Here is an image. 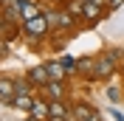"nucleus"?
Here are the masks:
<instances>
[{
	"mask_svg": "<svg viewBox=\"0 0 124 121\" xmlns=\"http://www.w3.org/2000/svg\"><path fill=\"white\" fill-rule=\"evenodd\" d=\"M116 62H118V51H107L96 59V76L99 79H110L113 70H116Z\"/></svg>",
	"mask_w": 124,
	"mask_h": 121,
	"instance_id": "nucleus-1",
	"label": "nucleus"
},
{
	"mask_svg": "<svg viewBox=\"0 0 124 121\" xmlns=\"http://www.w3.org/2000/svg\"><path fill=\"white\" fill-rule=\"evenodd\" d=\"M45 31H48V17H31V20H25V34L31 39H39Z\"/></svg>",
	"mask_w": 124,
	"mask_h": 121,
	"instance_id": "nucleus-2",
	"label": "nucleus"
},
{
	"mask_svg": "<svg viewBox=\"0 0 124 121\" xmlns=\"http://www.w3.org/2000/svg\"><path fill=\"white\" fill-rule=\"evenodd\" d=\"M70 121H99V118L87 104H76V110L70 113Z\"/></svg>",
	"mask_w": 124,
	"mask_h": 121,
	"instance_id": "nucleus-3",
	"label": "nucleus"
},
{
	"mask_svg": "<svg viewBox=\"0 0 124 121\" xmlns=\"http://www.w3.org/2000/svg\"><path fill=\"white\" fill-rule=\"evenodd\" d=\"M14 96H17V82H11V79H0V98H3V101H11Z\"/></svg>",
	"mask_w": 124,
	"mask_h": 121,
	"instance_id": "nucleus-4",
	"label": "nucleus"
},
{
	"mask_svg": "<svg viewBox=\"0 0 124 121\" xmlns=\"http://www.w3.org/2000/svg\"><path fill=\"white\" fill-rule=\"evenodd\" d=\"M28 82H34V84H48V82H51L48 68H34V70H28Z\"/></svg>",
	"mask_w": 124,
	"mask_h": 121,
	"instance_id": "nucleus-5",
	"label": "nucleus"
},
{
	"mask_svg": "<svg viewBox=\"0 0 124 121\" xmlns=\"http://www.w3.org/2000/svg\"><path fill=\"white\" fill-rule=\"evenodd\" d=\"M17 8H20V14H23L25 20H31V17H39V8L31 3V0H20V3H17Z\"/></svg>",
	"mask_w": 124,
	"mask_h": 121,
	"instance_id": "nucleus-6",
	"label": "nucleus"
},
{
	"mask_svg": "<svg viewBox=\"0 0 124 121\" xmlns=\"http://www.w3.org/2000/svg\"><path fill=\"white\" fill-rule=\"evenodd\" d=\"M31 115L42 121L45 115H51V107H48L45 101H39V98H34V104H31Z\"/></svg>",
	"mask_w": 124,
	"mask_h": 121,
	"instance_id": "nucleus-7",
	"label": "nucleus"
},
{
	"mask_svg": "<svg viewBox=\"0 0 124 121\" xmlns=\"http://www.w3.org/2000/svg\"><path fill=\"white\" fill-rule=\"evenodd\" d=\"M11 104L20 107V110H31V104H34V96H31V93H17V96L11 98Z\"/></svg>",
	"mask_w": 124,
	"mask_h": 121,
	"instance_id": "nucleus-8",
	"label": "nucleus"
},
{
	"mask_svg": "<svg viewBox=\"0 0 124 121\" xmlns=\"http://www.w3.org/2000/svg\"><path fill=\"white\" fill-rule=\"evenodd\" d=\"M82 17H85V20H99V17H101V6L87 0V3H85V11H82Z\"/></svg>",
	"mask_w": 124,
	"mask_h": 121,
	"instance_id": "nucleus-9",
	"label": "nucleus"
},
{
	"mask_svg": "<svg viewBox=\"0 0 124 121\" xmlns=\"http://www.w3.org/2000/svg\"><path fill=\"white\" fill-rule=\"evenodd\" d=\"M76 68L82 70V73H87V76H96V59L85 56V59H79V62H76Z\"/></svg>",
	"mask_w": 124,
	"mask_h": 121,
	"instance_id": "nucleus-10",
	"label": "nucleus"
},
{
	"mask_svg": "<svg viewBox=\"0 0 124 121\" xmlns=\"http://www.w3.org/2000/svg\"><path fill=\"white\" fill-rule=\"evenodd\" d=\"M48 68V76L54 79V82H62V76H65V68H62V62L56 65V62H51V65H45Z\"/></svg>",
	"mask_w": 124,
	"mask_h": 121,
	"instance_id": "nucleus-11",
	"label": "nucleus"
},
{
	"mask_svg": "<svg viewBox=\"0 0 124 121\" xmlns=\"http://www.w3.org/2000/svg\"><path fill=\"white\" fill-rule=\"evenodd\" d=\"M45 90H48V96H51V98H59V96H62V84L51 79V82L45 84Z\"/></svg>",
	"mask_w": 124,
	"mask_h": 121,
	"instance_id": "nucleus-12",
	"label": "nucleus"
},
{
	"mask_svg": "<svg viewBox=\"0 0 124 121\" xmlns=\"http://www.w3.org/2000/svg\"><path fill=\"white\" fill-rule=\"evenodd\" d=\"M68 11H70V14H82V11H85V3H82V0H70V3H68Z\"/></svg>",
	"mask_w": 124,
	"mask_h": 121,
	"instance_id": "nucleus-13",
	"label": "nucleus"
},
{
	"mask_svg": "<svg viewBox=\"0 0 124 121\" xmlns=\"http://www.w3.org/2000/svg\"><path fill=\"white\" fill-rule=\"evenodd\" d=\"M62 68H76V59H73V56H62Z\"/></svg>",
	"mask_w": 124,
	"mask_h": 121,
	"instance_id": "nucleus-14",
	"label": "nucleus"
},
{
	"mask_svg": "<svg viewBox=\"0 0 124 121\" xmlns=\"http://www.w3.org/2000/svg\"><path fill=\"white\" fill-rule=\"evenodd\" d=\"M17 93H31V90H28V84H25V82H17Z\"/></svg>",
	"mask_w": 124,
	"mask_h": 121,
	"instance_id": "nucleus-15",
	"label": "nucleus"
},
{
	"mask_svg": "<svg viewBox=\"0 0 124 121\" xmlns=\"http://www.w3.org/2000/svg\"><path fill=\"white\" fill-rule=\"evenodd\" d=\"M107 96H110V101H118V90L113 87V90H107Z\"/></svg>",
	"mask_w": 124,
	"mask_h": 121,
	"instance_id": "nucleus-16",
	"label": "nucleus"
},
{
	"mask_svg": "<svg viewBox=\"0 0 124 121\" xmlns=\"http://www.w3.org/2000/svg\"><path fill=\"white\" fill-rule=\"evenodd\" d=\"M121 3H124V0H110V6H113V8H118Z\"/></svg>",
	"mask_w": 124,
	"mask_h": 121,
	"instance_id": "nucleus-17",
	"label": "nucleus"
},
{
	"mask_svg": "<svg viewBox=\"0 0 124 121\" xmlns=\"http://www.w3.org/2000/svg\"><path fill=\"white\" fill-rule=\"evenodd\" d=\"M90 3H99V6H104V0H90Z\"/></svg>",
	"mask_w": 124,
	"mask_h": 121,
	"instance_id": "nucleus-18",
	"label": "nucleus"
},
{
	"mask_svg": "<svg viewBox=\"0 0 124 121\" xmlns=\"http://www.w3.org/2000/svg\"><path fill=\"white\" fill-rule=\"evenodd\" d=\"M31 121H39V118H31Z\"/></svg>",
	"mask_w": 124,
	"mask_h": 121,
	"instance_id": "nucleus-19",
	"label": "nucleus"
}]
</instances>
